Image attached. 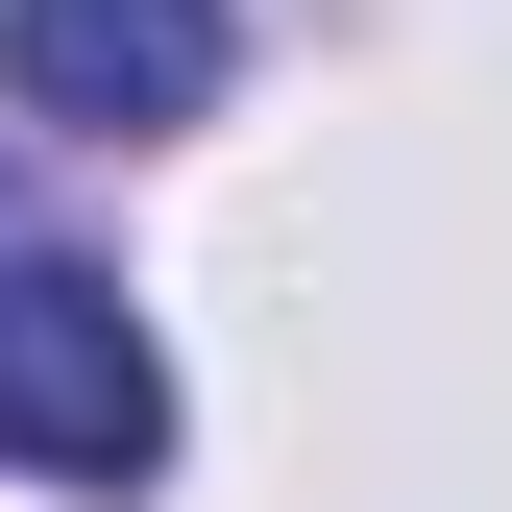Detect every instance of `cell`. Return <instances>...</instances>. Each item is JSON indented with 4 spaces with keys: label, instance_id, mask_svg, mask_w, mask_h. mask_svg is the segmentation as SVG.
<instances>
[{
    "label": "cell",
    "instance_id": "cell-1",
    "mask_svg": "<svg viewBox=\"0 0 512 512\" xmlns=\"http://www.w3.org/2000/svg\"><path fill=\"white\" fill-rule=\"evenodd\" d=\"M0 464L25 488H147L171 464V366L98 269H0Z\"/></svg>",
    "mask_w": 512,
    "mask_h": 512
},
{
    "label": "cell",
    "instance_id": "cell-2",
    "mask_svg": "<svg viewBox=\"0 0 512 512\" xmlns=\"http://www.w3.org/2000/svg\"><path fill=\"white\" fill-rule=\"evenodd\" d=\"M0 74H25V122H74V147H147V122H196L244 74L220 0H0Z\"/></svg>",
    "mask_w": 512,
    "mask_h": 512
}]
</instances>
